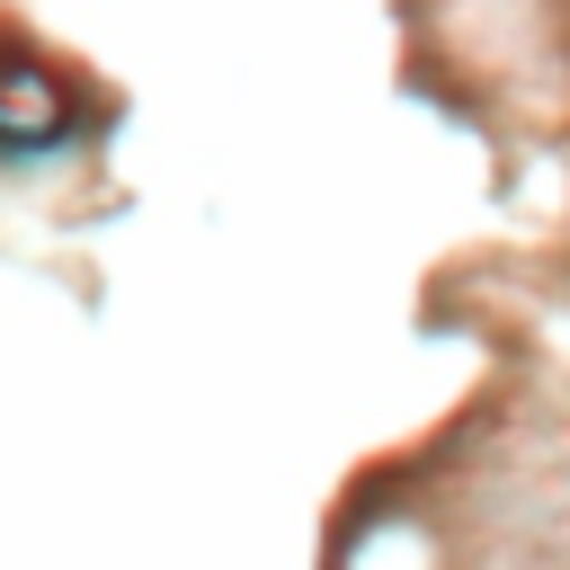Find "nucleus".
Returning <instances> with one entry per match:
<instances>
[{
	"label": "nucleus",
	"mask_w": 570,
	"mask_h": 570,
	"mask_svg": "<svg viewBox=\"0 0 570 570\" xmlns=\"http://www.w3.org/2000/svg\"><path fill=\"white\" fill-rule=\"evenodd\" d=\"M80 116H89V98L71 89V71H53L27 45H0V160H27V151L71 142Z\"/></svg>",
	"instance_id": "nucleus-1"
}]
</instances>
